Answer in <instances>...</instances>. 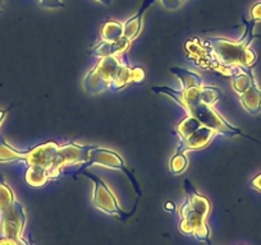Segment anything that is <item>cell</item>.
Segmentation results:
<instances>
[{"label": "cell", "mask_w": 261, "mask_h": 245, "mask_svg": "<svg viewBox=\"0 0 261 245\" xmlns=\"http://www.w3.org/2000/svg\"><path fill=\"white\" fill-rule=\"evenodd\" d=\"M255 21L251 19V23H246V32L240 40L224 39V37H210L204 42L202 46L209 49L210 55L214 57L215 69L225 76H236L241 68H250L256 62V54L250 49L253 40V27Z\"/></svg>", "instance_id": "cell-1"}, {"label": "cell", "mask_w": 261, "mask_h": 245, "mask_svg": "<svg viewBox=\"0 0 261 245\" xmlns=\"http://www.w3.org/2000/svg\"><path fill=\"white\" fill-rule=\"evenodd\" d=\"M144 78L141 68H132L127 59L117 55L100 57L96 66L85 76L82 84L87 94L96 95L105 89L118 91L129 83H140Z\"/></svg>", "instance_id": "cell-2"}, {"label": "cell", "mask_w": 261, "mask_h": 245, "mask_svg": "<svg viewBox=\"0 0 261 245\" xmlns=\"http://www.w3.org/2000/svg\"><path fill=\"white\" fill-rule=\"evenodd\" d=\"M186 201L179 209V230L186 235H192L199 241L210 245V229L206 219L210 213V202L196 191L188 179L185 180Z\"/></svg>", "instance_id": "cell-3"}, {"label": "cell", "mask_w": 261, "mask_h": 245, "mask_svg": "<svg viewBox=\"0 0 261 245\" xmlns=\"http://www.w3.org/2000/svg\"><path fill=\"white\" fill-rule=\"evenodd\" d=\"M94 165H99V166L107 167V169L117 170V171H122L123 174L127 175L128 179L130 180L135 191L139 193V196H141V189H140V186L139 182H137L136 177H135L134 174L127 169L123 157L120 156L118 152L113 151V149L92 146L89 152V159L86 160V162H84L79 170H76V171L73 172H69V174H82V172L86 171L89 167L94 166Z\"/></svg>", "instance_id": "cell-4"}, {"label": "cell", "mask_w": 261, "mask_h": 245, "mask_svg": "<svg viewBox=\"0 0 261 245\" xmlns=\"http://www.w3.org/2000/svg\"><path fill=\"white\" fill-rule=\"evenodd\" d=\"M82 174L90 179L94 184V192H92V203L96 207L97 209H100L104 213L110 215V216H118L120 219H127V217L132 216V212H124L120 208L119 203H118L117 198H115L114 193L110 191V188L108 187L107 182L104 181L100 177L95 176L94 174L86 171H84Z\"/></svg>", "instance_id": "cell-5"}, {"label": "cell", "mask_w": 261, "mask_h": 245, "mask_svg": "<svg viewBox=\"0 0 261 245\" xmlns=\"http://www.w3.org/2000/svg\"><path fill=\"white\" fill-rule=\"evenodd\" d=\"M186 111L201 122L202 127L213 129L217 134H224V136H243L242 132L238 128L233 127L227 121L222 115L218 114L210 105H205L202 102L192 105L186 109Z\"/></svg>", "instance_id": "cell-6"}, {"label": "cell", "mask_w": 261, "mask_h": 245, "mask_svg": "<svg viewBox=\"0 0 261 245\" xmlns=\"http://www.w3.org/2000/svg\"><path fill=\"white\" fill-rule=\"evenodd\" d=\"M92 146H80L76 143H65L59 146L57 160L53 166V169L49 171L50 179H57L62 174L63 169L69 165H79L86 162L89 159V152Z\"/></svg>", "instance_id": "cell-7"}, {"label": "cell", "mask_w": 261, "mask_h": 245, "mask_svg": "<svg viewBox=\"0 0 261 245\" xmlns=\"http://www.w3.org/2000/svg\"><path fill=\"white\" fill-rule=\"evenodd\" d=\"M26 222L27 216L23 204L17 199L8 208L0 212V230H2L3 236L13 237V239L22 237V232L26 226Z\"/></svg>", "instance_id": "cell-8"}, {"label": "cell", "mask_w": 261, "mask_h": 245, "mask_svg": "<svg viewBox=\"0 0 261 245\" xmlns=\"http://www.w3.org/2000/svg\"><path fill=\"white\" fill-rule=\"evenodd\" d=\"M58 151H59V144L55 142H46L31 149H27V155L23 161L26 162L27 166L36 165V166L44 167L49 174L55 164Z\"/></svg>", "instance_id": "cell-9"}, {"label": "cell", "mask_w": 261, "mask_h": 245, "mask_svg": "<svg viewBox=\"0 0 261 245\" xmlns=\"http://www.w3.org/2000/svg\"><path fill=\"white\" fill-rule=\"evenodd\" d=\"M217 136V132L207 127H201L199 131L191 134L190 137L185 139H180L179 146L177 147L175 152H183L186 154L187 151H196V149H201L206 147L210 143L214 137Z\"/></svg>", "instance_id": "cell-10"}, {"label": "cell", "mask_w": 261, "mask_h": 245, "mask_svg": "<svg viewBox=\"0 0 261 245\" xmlns=\"http://www.w3.org/2000/svg\"><path fill=\"white\" fill-rule=\"evenodd\" d=\"M155 3V0H144L141 8L139 9L136 14L134 17H130L128 21H125L123 23V28H124V32H123V36L125 39H128L129 41H134L137 36L140 35L142 28V19H144L145 12Z\"/></svg>", "instance_id": "cell-11"}, {"label": "cell", "mask_w": 261, "mask_h": 245, "mask_svg": "<svg viewBox=\"0 0 261 245\" xmlns=\"http://www.w3.org/2000/svg\"><path fill=\"white\" fill-rule=\"evenodd\" d=\"M241 104L243 109L251 115H257L261 112V88L256 79L251 82V86L248 87L247 91L240 95Z\"/></svg>", "instance_id": "cell-12"}, {"label": "cell", "mask_w": 261, "mask_h": 245, "mask_svg": "<svg viewBox=\"0 0 261 245\" xmlns=\"http://www.w3.org/2000/svg\"><path fill=\"white\" fill-rule=\"evenodd\" d=\"M130 41L128 39H125L124 36L120 37L119 40L113 42H107L101 41L99 45L94 47L92 50V55L100 57H107V56H117V55L123 54L128 50L129 47Z\"/></svg>", "instance_id": "cell-13"}, {"label": "cell", "mask_w": 261, "mask_h": 245, "mask_svg": "<svg viewBox=\"0 0 261 245\" xmlns=\"http://www.w3.org/2000/svg\"><path fill=\"white\" fill-rule=\"evenodd\" d=\"M170 72L180 81L182 91L193 88V87H202V78L199 74L193 73L188 69L179 68V67H172Z\"/></svg>", "instance_id": "cell-14"}, {"label": "cell", "mask_w": 261, "mask_h": 245, "mask_svg": "<svg viewBox=\"0 0 261 245\" xmlns=\"http://www.w3.org/2000/svg\"><path fill=\"white\" fill-rule=\"evenodd\" d=\"M24 179H26V182L29 186L39 188V187H44L49 181L50 177L46 169L41 166H36V165H31L27 169Z\"/></svg>", "instance_id": "cell-15"}, {"label": "cell", "mask_w": 261, "mask_h": 245, "mask_svg": "<svg viewBox=\"0 0 261 245\" xmlns=\"http://www.w3.org/2000/svg\"><path fill=\"white\" fill-rule=\"evenodd\" d=\"M27 151H18L13 148L6 142L3 137H0V162L7 164V162L13 161H23L26 157Z\"/></svg>", "instance_id": "cell-16"}, {"label": "cell", "mask_w": 261, "mask_h": 245, "mask_svg": "<svg viewBox=\"0 0 261 245\" xmlns=\"http://www.w3.org/2000/svg\"><path fill=\"white\" fill-rule=\"evenodd\" d=\"M253 79H255V77H253L250 68H241V71L236 76H233L232 78L233 89L238 95H242L243 92L247 91V88L251 86V82Z\"/></svg>", "instance_id": "cell-17"}, {"label": "cell", "mask_w": 261, "mask_h": 245, "mask_svg": "<svg viewBox=\"0 0 261 245\" xmlns=\"http://www.w3.org/2000/svg\"><path fill=\"white\" fill-rule=\"evenodd\" d=\"M123 23L117 21H107L101 27V40L107 42H113L123 37Z\"/></svg>", "instance_id": "cell-18"}, {"label": "cell", "mask_w": 261, "mask_h": 245, "mask_svg": "<svg viewBox=\"0 0 261 245\" xmlns=\"http://www.w3.org/2000/svg\"><path fill=\"white\" fill-rule=\"evenodd\" d=\"M201 127V122L199 120L193 117L192 115L188 114L185 119L180 120L179 124H178L175 129H177V133L179 136V138L185 139L187 137H190L192 133H195L196 131H199Z\"/></svg>", "instance_id": "cell-19"}, {"label": "cell", "mask_w": 261, "mask_h": 245, "mask_svg": "<svg viewBox=\"0 0 261 245\" xmlns=\"http://www.w3.org/2000/svg\"><path fill=\"white\" fill-rule=\"evenodd\" d=\"M16 201L14 198V193L4 180V177L0 175V212H3L4 209L8 208L13 202Z\"/></svg>", "instance_id": "cell-20"}, {"label": "cell", "mask_w": 261, "mask_h": 245, "mask_svg": "<svg viewBox=\"0 0 261 245\" xmlns=\"http://www.w3.org/2000/svg\"><path fill=\"white\" fill-rule=\"evenodd\" d=\"M188 166V160L183 152H175L169 161V169L173 174L178 175L185 171Z\"/></svg>", "instance_id": "cell-21"}, {"label": "cell", "mask_w": 261, "mask_h": 245, "mask_svg": "<svg viewBox=\"0 0 261 245\" xmlns=\"http://www.w3.org/2000/svg\"><path fill=\"white\" fill-rule=\"evenodd\" d=\"M222 97V92L218 87L202 86L201 87V102L205 105H214Z\"/></svg>", "instance_id": "cell-22"}, {"label": "cell", "mask_w": 261, "mask_h": 245, "mask_svg": "<svg viewBox=\"0 0 261 245\" xmlns=\"http://www.w3.org/2000/svg\"><path fill=\"white\" fill-rule=\"evenodd\" d=\"M162 6L164 7L167 11H177L182 7V0H160Z\"/></svg>", "instance_id": "cell-23"}, {"label": "cell", "mask_w": 261, "mask_h": 245, "mask_svg": "<svg viewBox=\"0 0 261 245\" xmlns=\"http://www.w3.org/2000/svg\"><path fill=\"white\" fill-rule=\"evenodd\" d=\"M40 6L47 9H59L64 7L60 0H39Z\"/></svg>", "instance_id": "cell-24"}, {"label": "cell", "mask_w": 261, "mask_h": 245, "mask_svg": "<svg viewBox=\"0 0 261 245\" xmlns=\"http://www.w3.org/2000/svg\"><path fill=\"white\" fill-rule=\"evenodd\" d=\"M26 240L19 237V239H13V237L2 236L0 237V245H24Z\"/></svg>", "instance_id": "cell-25"}, {"label": "cell", "mask_w": 261, "mask_h": 245, "mask_svg": "<svg viewBox=\"0 0 261 245\" xmlns=\"http://www.w3.org/2000/svg\"><path fill=\"white\" fill-rule=\"evenodd\" d=\"M251 19L255 22H261V2L256 3L251 8Z\"/></svg>", "instance_id": "cell-26"}, {"label": "cell", "mask_w": 261, "mask_h": 245, "mask_svg": "<svg viewBox=\"0 0 261 245\" xmlns=\"http://www.w3.org/2000/svg\"><path fill=\"white\" fill-rule=\"evenodd\" d=\"M251 187L256 191L261 192V172L258 175H256L252 180H251Z\"/></svg>", "instance_id": "cell-27"}, {"label": "cell", "mask_w": 261, "mask_h": 245, "mask_svg": "<svg viewBox=\"0 0 261 245\" xmlns=\"http://www.w3.org/2000/svg\"><path fill=\"white\" fill-rule=\"evenodd\" d=\"M7 112H8V110H2V109H0V126H2V122L4 121V119H6Z\"/></svg>", "instance_id": "cell-28"}, {"label": "cell", "mask_w": 261, "mask_h": 245, "mask_svg": "<svg viewBox=\"0 0 261 245\" xmlns=\"http://www.w3.org/2000/svg\"><path fill=\"white\" fill-rule=\"evenodd\" d=\"M165 209H167V211H174V203H173V202H167V203H165Z\"/></svg>", "instance_id": "cell-29"}, {"label": "cell", "mask_w": 261, "mask_h": 245, "mask_svg": "<svg viewBox=\"0 0 261 245\" xmlns=\"http://www.w3.org/2000/svg\"><path fill=\"white\" fill-rule=\"evenodd\" d=\"M96 2H100V3L105 4V6H110V4H112L113 0H96Z\"/></svg>", "instance_id": "cell-30"}, {"label": "cell", "mask_w": 261, "mask_h": 245, "mask_svg": "<svg viewBox=\"0 0 261 245\" xmlns=\"http://www.w3.org/2000/svg\"><path fill=\"white\" fill-rule=\"evenodd\" d=\"M2 8H3V0H0V11H2Z\"/></svg>", "instance_id": "cell-31"}, {"label": "cell", "mask_w": 261, "mask_h": 245, "mask_svg": "<svg viewBox=\"0 0 261 245\" xmlns=\"http://www.w3.org/2000/svg\"><path fill=\"white\" fill-rule=\"evenodd\" d=\"M24 245H32V244H31V242H29V241H27V240H26V242H24Z\"/></svg>", "instance_id": "cell-32"}, {"label": "cell", "mask_w": 261, "mask_h": 245, "mask_svg": "<svg viewBox=\"0 0 261 245\" xmlns=\"http://www.w3.org/2000/svg\"><path fill=\"white\" fill-rule=\"evenodd\" d=\"M182 2H183V3H186V2H187V0H182Z\"/></svg>", "instance_id": "cell-33"}]
</instances>
